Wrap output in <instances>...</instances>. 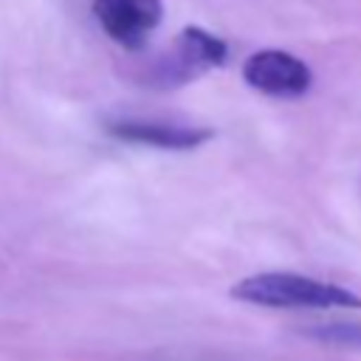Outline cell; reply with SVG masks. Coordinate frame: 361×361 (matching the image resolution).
<instances>
[{
  "label": "cell",
  "mask_w": 361,
  "mask_h": 361,
  "mask_svg": "<svg viewBox=\"0 0 361 361\" xmlns=\"http://www.w3.org/2000/svg\"><path fill=\"white\" fill-rule=\"evenodd\" d=\"M231 296L274 310H333V307L361 310V296L355 290L293 271L251 274L231 288Z\"/></svg>",
  "instance_id": "6da1fadb"
},
{
  "label": "cell",
  "mask_w": 361,
  "mask_h": 361,
  "mask_svg": "<svg viewBox=\"0 0 361 361\" xmlns=\"http://www.w3.org/2000/svg\"><path fill=\"white\" fill-rule=\"evenodd\" d=\"M228 59V45L226 39L209 34L206 28L197 25H186L178 39L175 48L155 65L152 79L161 87H175V85H186L192 79H197L200 73L226 65Z\"/></svg>",
  "instance_id": "7a4b0ae2"
},
{
  "label": "cell",
  "mask_w": 361,
  "mask_h": 361,
  "mask_svg": "<svg viewBox=\"0 0 361 361\" xmlns=\"http://www.w3.org/2000/svg\"><path fill=\"white\" fill-rule=\"evenodd\" d=\"M243 79L248 87L276 96V99H296L310 90L313 73L307 62L288 51H257L243 62Z\"/></svg>",
  "instance_id": "3957f363"
},
{
  "label": "cell",
  "mask_w": 361,
  "mask_h": 361,
  "mask_svg": "<svg viewBox=\"0 0 361 361\" xmlns=\"http://www.w3.org/2000/svg\"><path fill=\"white\" fill-rule=\"evenodd\" d=\"M93 14L104 34L121 48H141L164 20L161 0H93Z\"/></svg>",
  "instance_id": "277c9868"
},
{
  "label": "cell",
  "mask_w": 361,
  "mask_h": 361,
  "mask_svg": "<svg viewBox=\"0 0 361 361\" xmlns=\"http://www.w3.org/2000/svg\"><path fill=\"white\" fill-rule=\"evenodd\" d=\"M110 135L130 141V144H147L158 149H195L206 144L214 133L206 127H183V124H166V121H144V118H116L107 121Z\"/></svg>",
  "instance_id": "5b68a950"
},
{
  "label": "cell",
  "mask_w": 361,
  "mask_h": 361,
  "mask_svg": "<svg viewBox=\"0 0 361 361\" xmlns=\"http://www.w3.org/2000/svg\"><path fill=\"white\" fill-rule=\"evenodd\" d=\"M302 333L327 347L361 350V322H322V324H307Z\"/></svg>",
  "instance_id": "8992f818"
}]
</instances>
